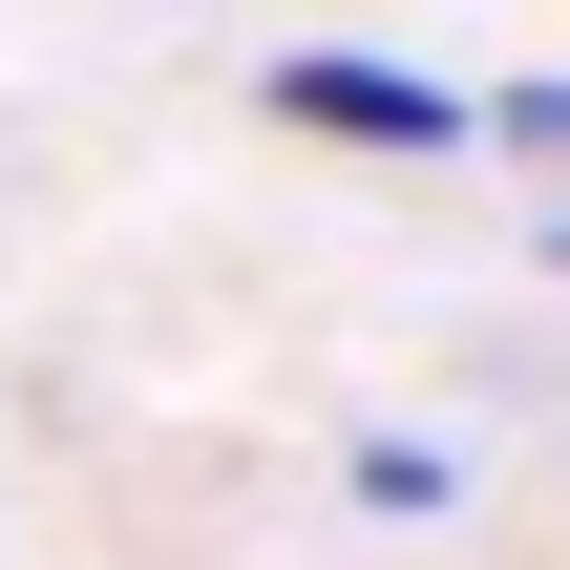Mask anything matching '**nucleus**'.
I'll return each instance as SVG.
<instances>
[{
  "label": "nucleus",
  "instance_id": "3",
  "mask_svg": "<svg viewBox=\"0 0 570 570\" xmlns=\"http://www.w3.org/2000/svg\"><path fill=\"white\" fill-rule=\"evenodd\" d=\"M465 148H529L550 212H570V63H550V85H508V106H465Z\"/></svg>",
  "mask_w": 570,
  "mask_h": 570
},
{
  "label": "nucleus",
  "instance_id": "2",
  "mask_svg": "<svg viewBox=\"0 0 570 570\" xmlns=\"http://www.w3.org/2000/svg\"><path fill=\"white\" fill-rule=\"evenodd\" d=\"M338 487H360L381 529H423V508H465V444H423V423H381V444H360Z\"/></svg>",
  "mask_w": 570,
  "mask_h": 570
},
{
  "label": "nucleus",
  "instance_id": "4",
  "mask_svg": "<svg viewBox=\"0 0 570 570\" xmlns=\"http://www.w3.org/2000/svg\"><path fill=\"white\" fill-rule=\"evenodd\" d=\"M550 275H570V212H550Z\"/></svg>",
  "mask_w": 570,
  "mask_h": 570
},
{
  "label": "nucleus",
  "instance_id": "1",
  "mask_svg": "<svg viewBox=\"0 0 570 570\" xmlns=\"http://www.w3.org/2000/svg\"><path fill=\"white\" fill-rule=\"evenodd\" d=\"M275 127H317V148H360V169H444V148H465V85H423L402 42H296V63H275Z\"/></svg>",
  "mask_w": 570,
  "mask_h": 570
}]
</instances>
